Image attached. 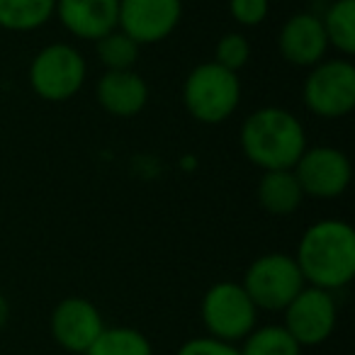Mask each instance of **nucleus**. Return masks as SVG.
Listing matches in <instances>:
<instances>
[{"instance_id": "2eb2a0df", "label": "nucleus", "mask_w": 355, "mask_h": 355, "mask_svg": "<svg viewBox=\"0 0 355 355\" xmlns=\"http://www.w3.org/2000/svg\"><path fill=\"white\" fill-rule=\"evenodd\" d=\"M256 198L272 217H290L304 202V193L292 171H263L256 185Z\"/></svg>"}, {"instance_id": "4468645a", "label": "nucleus", "mask_w": 355, "mask_h": 355, "mask_svg": "<svg viewBox=\"0 0 355 355\" xmlns=\"http://www.w3.org/2000/svg\"><path fill=\"white\" fill-rule=\"evenodd\" d=\"M148 83L137 71H105L95 83V100L107 114L119 119L137 117L148 105Z\"/></svg>"}, {"instance_id": "a211bd4d", "label": "nucleus", "mask_w": 355, "mask_h": 355, "mask_svg": "<svg viewBox=\"0 0 355 355\" xmlns=\"http://www.w3.org/2000/svg\"><path fill=\"white\" fill-rule=\"evenodd\" d=\"M85 355H153L151 340L132 326H105Z\"/></svg>"}, {"instance_id": "f8f14e48", "label": "nucleus", "mask_w": 355, "mask_h": 355, "mask_svg": "<svg viewBox=\"0 0 355 355\" xmlns=\"http://www.w3.org/2000/svg\"><path fill=\"white\" fill-rule=\"evenodd\" d=\"M277 51L290 66L311 69L329 54L321 17L316 12H295L277 32Z\"/></svg>"}, {"instance_id": "9d476101", "label": "nucleus", "mask_w": 355, "mask_h": 355, "mask_svg": "<svg viewBox=\"0 0 355 355\" xmlns=\"http://www.w3.org/2000/svg\"><path fill=\"white\" fill-rule=\"evenodd\" d=\"M183 20V0H119L117 30L139 46L168 40Z\"/></svg>"}, {"instance_id": "dca6fc26", "label": "nucleus", "mask_w": 355, "mask_h": 355, "mask_svg": "<svg viewBox=\"0 0 355 355\" xmlns=\"http://www.w3.org/2000/svg\"><path fill=\"white\" fill-rule=\"evenodd\" d=\"M324 27L329 49H336L343 59L355 54V0H334L324 10Z\"/></svg>"}, {"instance_id": "f03ea898", "label": "nucleus", "mask_w": 355, "mask_h": 355, "mask_svg": "<svg viewBox=\"0 0 355 355\" xmlns=\"http://www.w3.org/2000/svg\"><path fill=\"white\" fill-rule=\"evenodd\" d=\"M239 146L261 171H292L306 148V129L295 112L266 105L243 119Z\"/></svg>"}, {"instance_id": "f3484780", "label": "nucleus", "mask_w": 355, "mask_h": 355, "mask_svg": "<svg viewBox=\"0 0 355 355\" xmlns=\"http://www.w3.org/2000/svg\"><path fill=\"white\" fill-rule=\"evenodd\" d=\"M56 0H0V30L35 32L54 17Z\"/></svg>"}, {"instance_id": "5701e85b", "label": "nucleus", "mask_w": 355, "mask_h": 355, "mask_svg": "<svg viewBox=\"0 0 355 355\" xmlns=\"http://www.w3.org/2000/svg\"><path fill=\"white\" fill-rule=\"evenodd\" d=\"M175 355H241L239 345L227 340L212 338V336H198V338L185 340Z\"/></svg>"}, {"instance_id": "f257e3e1", "label": "nucleus", "mask_w": 355, "mask_h": 355, "mask_svg": "<svg viewBox=\"0 0 355 355\" xmlns=\"http://www.w3.org/2000/svg\"><path fill=\"white\" fill-rule=\"evenodd\" d=\"M295 261L306 285L326 292L343 290L355 275V229L343 219L309 224L297 243Z\"/></svg>"}, {"instance_id": "b1692460", "label": "nucleus", "mask_w": 355, "mask_h": 355, "mask_svg": "<svg viewBox=\"0 0 355 355\" xmlns=\"http://www.w3.org/2000/svg\"><path fill=\"white\" fill-rule=\"evenodd\" d=\"M10 321V302H8V297L0 292V329Z\"/></svg>"}, {"instance_id": "20e7f679", "label": "nucleus", "mask_w": 355, "mask_h": 355, "mask_svg": "<svg viewBox=\"0 0 355 355\" xmlns=\"http://www.w3.org/2000/svg\"><path fill=\"white\" fill-rule=\"evenodd\" d=\"M30 88L44 103H66L83 90L88 61L66 42L42 46L30 64Z\"/></svg>"}, {"instance_id": "9b49d317", "label": "nucleus", "mask_w": 355, "mask_h": 355, "mask_svg": "<svg viewBox=\"0 0 355 355\" xmlns=\"http://www.w3.org/2000/svg\"><path fill=\"white\" fill-rule=\"evenodd\" d=\"M51 338L71 355H85L105 329L100 309L85 297H66L54 306L49 319Z\"/></svg>"}, {"instance_id": "0eeeda50", "label": "nucleus", "mask_w": 355, "mask_h": 355, "mask_svg": "<svg viewBox=\"0 0 355 355\" xmlns=\"http://www.w3.org/2000/svg\"><path fill=\"white\" fill-rule=\"evenodd\" d=\"M302 100L321 119L348 117L355 107V66L350 59H324L311 66L302 85Z\"/></svg>"}, {"instance_id": "7ed1b4c3", "label": "nucleus", "mask_w": 355, "mask_h": 355, "mask_svg": "<svg viewBox=\"0 0 355 355\" xmlns=\"http://www.w3.org/2000/svg\"><path fill=\"white\" fill-rule=\"evenodd\" d=\"M183 105L200 124H222L234 117L241 105L239 73L222 69L214 61L198 64L183 83Z\"/></svg>"}, {"instance_id": "423d86ee", "label": "nucleus", "mask_w": 355, "mask_h": 355, "mask_svg": "<svg viewBox=\"0 0 355 355\" xmlns=\"http://www.w3.org/2000/svg\"><path fill=\"white\" fill-rule=\"evenodd\" d=\"M258 311H282L306 287L295 256L263 253L246 268L241 280Z\"/></svg>"}, {"instance_id": "412c9836", "label": "nucleus", "mask_w": 355, "mask_h": 355, "mask_svg": "<svg viewBox=\"0 0 355 355\" xmlns=\"http://www.w3.org/2000/svg\"><path fill=\"white\" fill-rule=\"evenodd\" d=\"M214 64H219L227 71H239L251 61V42L241 35V32H227L224 37H219V42L214 44Z\"/></svg>"}, {"instance_id": "4be33fe9", "label": "nucleus", "mask_w": 355, "mask_h": 355, "mask_svg": "<svg viewBox=\"0 0 355 355\" xmlns=\"http://www.w3.org/2000/svg\"><path fill=\"white\" fill-rule=\"evenodd\" d=\"M229 15L239 27H258L270 15V0H229Z\"/></svg>"}, {"instance_id": "ddd939ff", "label": "nucleus", "mask_w": 355, "mask_h": 355, "mask_svg": "<svg viewBox=\"0 0 355 355\" xmlns=\"http://www.w3.org/2000/svg\"><path fill=\"white\" fill-rule=\"evenodd\" d=\"M119 0H56L54 17L76 40L98 42L117 30Z\"/></svg>"}, {"instance_id": "6e6552de", "label": "nucleus", "mask_w": 355, "mask_h": 355, "mask_svg": "<svg viewBox=\"0 0 355 355\" xmlns=\"http://www.w3.org/2000/svg\"><path fill=\"white\" fill-rule=\"evenodd\" d=\"M304 198L336 200L348 190L353 166L345 151L336 146H306L300 161L292 168Z\"/></svg>"}, {"instance_id": "39448f33", "label": "nucleus", "mask_w": 355, "mask_h": 355, "mask_svg": "<svg viewBox=\"0 0 355 355\" xmlns=\"http://www.w3.org/2000/svg\"><path fill=\"white\" fill-rule=\"evenodd\" d=\"M200 319L207 336L236 345L258 326V309L241 282L219 280L205 292Z\"/></svg>"}, {"instance_id": "aec40b11", "label": "nucleus", "mask_w": 355, "mask_h": 355, "mask_svg": "<svg viewBox=\"0 0 355 355\" xmlns=\"http://www.w3.org/2000/svg\"><path fill=\"white\" fill-rule=\"evenodd\" d=\"M93 44H95V56L105 66V71H132L139 61V49H141L122 30H112L110 35L93 42Z\"/></svg>"}, {"instance_id": "1a4fd4ad", "label": "nucleus", "mask_w": 355, "mask_h": 355, "mask_svg": "<svg viewBox=\"0 0 355 355\" xmlns=\"http://www.w3.org/2000/svg\"><path fill=\"white\" fill-rule=\"evenodd\" d=\"M285 329L302 348L321 345L331 338L338 321V304L334 292L306 285L290 304L282 309Z\"/></svg>"}, {"instance_id": "6ab92c4d", "label": "nucleus", "mask_w": 355, "mask_h": 355, "mask_svg": "<svg viewBox=\"0 0 355 355\" xmlns=\"http://www.w3.org/2000/svg\"><path fill=\"white\" fill-rule=\"evenodd\" d=\"M241 355H302V345L287 334L285 326H256L241 340Z\"/></svg>"}]
</instances>
